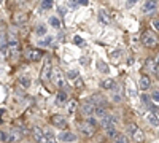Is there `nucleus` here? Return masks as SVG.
Returning <instances> with one entry per match:
<instances>
[{
  "instance_id": "nucleus-15",
  "label": "nucleus",
  "mask_w": 159,
  "mask_h": 143,
  "mask_svg": "<svg viewBox=\"0 0 159 143\" xmlns=\"http://www.w3.org/2000/svg\"><path fill=\"white\" fill-rule=\"evenodd\" d=\"M40 143H56V137H54V134L49 132V131H45L43 138H42V141H40Z\"/></svg>"
},
{
  "instance_id": "nucleus-11",
  "label": "nucleus",
  "mask_w": 159,
  "mask_h": 143,
  "mask_svg": "<svg viewBox=\"0 0 159 143\" xmlns=\"http://www.w3.org/2000/svg\"><path fill=\"white\" fill-rule=\"evenodd\" d=\"M157 5H159V3L156 2V0H150V2H145L142 8H143V11L148 15V13H153V11L157 10Z\"/></svg>"
},
{
  "instance_id": "nucleus-2",
  "label": "nucleus",
  "mask_w": 159,
  "mask_h": 143,
  "mask_svg": "<svg viewBox=\"0 0 159 143\" xmlns=\"http://www.w3.org/2000/svg\"><path fill=\"white\" fill-rule=\"evenodd\" d=\"M126 131H127V134L130 135V138L134 140V141H143V132L140 131V127L137 126V124H127L126 126Z\"/></svg>"
},
{
  "instance_id": "nucleus-27",
  "label": "nucleus",
  "mask_w": 159,
  "mask_h": 143,
  "mask_svg": "<svg viewBox=\"0 0 159 143\" xmlns=\"http://www.w3.org/2000/svg\"><path fill=\"white\" fill-rule=\"evenodd\" d=\"M75 110H76V100H70L69 107H67V111H69V114H73V113H75Z\"/></svg>"
},
{
  "instance_id": "nucleus-4",
  "label": "nucleus",
  "mask_w": 159,
  "mask_h": 143,
  "mask_svg": "<svg viewBox=\"0 0 159 143\" xmlns=\"http://www.w3.org/2000/svg\"><path fill=\"white\" fill-rule=\"evenodd\" d=\"M51 80H52V83H54L57 87H61V89H64L65 86H67V80L64 78V75H62V72L59 69H52Z\"/></svg>"
},
{
  "instance_id": "nucleus-26",
  "label": "nucleus",
  "mask_w": 159,
  "mask_h": 143,
  "mask_svg": "<svg viewBox=\"0 0 159 143\" xmlns=\"http://www.w3.org/2000/svg\"><path fill=\"white\" fill-rule=\"evenodd\" d=\"M49 24L52 25V27H54V29H59L61 27V21L56 18V16H52V18H49Z\"/></svg>"
},
{
  "instance_id": "nucleus-18",
  "label": "nucleus",
  "mask_w": 159,
  "mask_h": 143,
  "mask_svg": "<svg viewBox=\"0 0 159 143\" xmlns=\"http://www.w3.org/2000/svg\"><path fill=\"white\" fill-rule=\"evenodd\" d=\"M102 87L107 89V91H113L116 87V83H115V80H111V78H107V80L102 81Z\"/></svg>"
},
{
  "instance_id": "nucleus-13",
  "label": "nucleus",
  "mask_w": 159,
  "mask_h": 143,
  "mask_svg": "<svg viewBox=\"0 0 159 143\" xmlns=\"http://www.w3.org/2000/svg\"><path fill=\"white\" fill-rule=\"evenodd\" d=\"M139 83H140V89H143V91H147L151 86V80H150L148 75H142L139 78Z\"/></svg>"
},
{
  "instance_id": "nucleus-19",
  "label": "nucleus",
  "mask_w": 159,
  "mask_h": 143,
  "mask_svg": "<svg viewBox=\"0 0 159 143\" xmlns=\"http://www.w3.org/2000/svg\"><path fill=\"white\" fill-rule=\"evenodd\" d=\"M108 113H107V108L105 107H96V111H94V116H97V118L102 121L105 116H107Z\"/></svg>"
},
{
  "instance_id": "nucleus-12",
  "label": "nucleus",
  "mask_w": 159,
  "mask_h": 143,
  "mask_svg": "<svg viewBox=\"0 0 159 143\" xmlns=\"http://www.w3.org/2000/svg\"><path fill=\"white\" fill-rule=\"evenodd\" d=\"M42 56H43V54L40 53L38 49H30L29 53L25 54V57H27L29 60H32V62H37V60H40V59H42Z\"/></svg>"
},
{
  "instance_id": "nucleus-23",
  "label": "nucleus",
  "mask_w": 159,
  "mask_h": 143,
  "mask_svg": "<svg viewBox=\"0 0 159 143\" xmlns=\"http://www.w3.org/2000/svg\"><path fill=\"white\" fill-rule=\"evenodd\" d=\"M19 84H21L22 87H29V86L32 84V81H30L29 76H21V78H19Z\"/></svg>"
},
{
  "instance_id": "nucleus-6",
  "label": "nucleus",
  "mask_w": 159,
  "mask_h": 143,
  "mask_svg": "<svg viewBox=\"0 0 159 143\" xmlns=\"http://www.w3.org/2000/svg\"><path fill=\"white\" fill-rule=\"evenodd\" d=\"M156 42H157V38H156V35H154L153 30H145V32H143V35H142V43H143L145 46H154Z\"/></svg>"
},
{
  "instance_id": "nucleus-22",
  "label": "nucleus",
  "mask_w": 159,
  "mask_h": 143,
  "mask_svg": "<svg viewBox=\"0 0 159 143\" xmlns=\"http://www.w3.org/2000/svg\"><path fill=\"white\" fill-rule=\"evenodd\" d=\"M148 121H150V124H151V126H154V127H159V118H157L156 114L150 113V114H148Z\"/></svg>"
},
{
  "instance_id": "nucleus-21",
  "label": "nucleus",
  "mask_w": 159,
  "mask_h": 143,
  "mask_svg": "<svg viewBox=\"0 0 159 143\" xmlns=\"http://www.w3.org/2000/svg\"><path fill=\"white\" fill-rule=\"evenodd\" d=\"M64 102H67V94H65L64 91H61V92H57V96H56V103L57 105H62Z\"/></svg>"
},
{
  "instance_id": "nucleus-33",
  "label": "nucleus",
  "mask_w": 159,
  "mask_h": 143,
  "mask_svg": "<svg viewBox=\"0 0 159 143\" xmlns=\"http://www.w3.org/2000/svg\"><path fill=\"white\" fill-rule=\"evenodd\" d=\"M51 40H52L51 37H46V38H43V40L40 42V45H42V46H48V45H51Z\"/></svg>"
},
{
  "instance_id": "nucleus-36",
  "label": "nucleus",
  "mask_w": 159,
  "mask_h": 143,
  "mask_svg": "<svg viewBox=\"0 0 159 143\" xmlns=\"http://www.w3.org/2000/svg\"><path fill=\"white\" fill-rule=\"evenodd\" d=\"M154 102H157L159 103V91H156V92H153V97H151Z\"/></svg>"
},
{
  "instance_id": "nucleus-32",
  "label": "nucleus",
  "mask_w": 159,
  "mask_h": 143,
  "mask_svg": "<svg viewBox=\"0 0 159 143\" xmlns=\"http://www.w3.org/2000/svg\"><path fill=\"white\" fill-rule=\"evenodd\" d=\"M67 76L70 78V80H78V72H76V70H70V72L67 73Z\"/></svg>"
},
{
  "instance_id": "nucleus-5",
  "label": "nucleus",
  "mask_w": 159,
  "mask_h": 143,
  "mask_svg": "<svg viewBox=\"0 0 159 143\" xmlns=\"http://www.w3.org/2000/svg\"><path fill=\"white\" fill-rule=\"evenodd\" d=\"M51 73H52V65H51V59L46 57L45 59V65L40 72V78H42V81H48L51 80Z\"/></svg>"
},
{
  "instance_id": "nucleus-35",
  "label": "nucleus",
  "mask_w": 159,
  "mask_h": 143,
  "mask_svg": "<svg viewBox=\"0 0 159 143\" xmlns=\"http://www.w3.org/2000/svg\"><path fill=\"white\" fill-rule=\"evenodd\" d=\"M73 42H75L76 45H83V38L76 35V37H73Z\"/></svg>"
},
{
  "instance_id": "nucleus-29",
  "label": "nucleus",
  "mask_w": 159,
  "mask_h": 143,
  "mask_svg": "<svg viewBox=\"0 0 159 143\" xmlns=\"http://www.w3.org/2000/svg\"><path fill=\"white\" fill-rule=\"evenodd\" d=\"M127 94H129V97H135V96H137L135 89L132 87V84H130V83H127Z\"/></svg>"
},
{
  "instance_id": "nucleus-17",
  "label": "nucleus",
  "mask_w": 159,
  "mask_h": 143,
  "mask_svg": "<svg viewBox=\"0 0 159 143\" xmlns=\"http://www.w3.org/2000/svg\"><path fill=\"white\" fill-rule=\"evenodd\" d=\"M32 134H34V138L37 140V141H42V138H43V134H45V131L42 127H32Z\"/></svg>"
},
{
  "instance_id": "nucleus-25",
  "label": "nucleus",
  "mask_w": 159,
  "mask_h": 143,
  "mask_svg": "<svg viewBox=\"0 0 159 143\" xmlns=\"http://www.w3.org/2000/svg\"><path fill=\"white\" fill-rule=\"evenodd\" d=\"M142 102H143V105H145V107H148V108H151V107H153V103H151V97H148L147 94H143V96H142Z\"/></svg>"
},
{
  "instance_id": "nucleus-37",
  "label": "nucleus",
  "mask_w": 159,
  "mask_h": 143,
  "mask_svg": "<svg viewBox=\"0 0 159 143\" xmlns=\"http://www.w3.org/2000/svg\"><path fill=\"white\" fill-rule=\"evenodd\" d=\"M75 86H76V87H81V86H83L81 78H78V80H75Z\"/></svg>"
},
{
  "instance_id": "nucleus-31",
  "label": "nucleus",
  "mask_w": 159,
  "mask_h": 143,
  "mask_svg": "<svg viewBox=\"0 0 159 143\" xmlns=\"http://www.w3.org/2000/svg\"><path fill=\"white\" fill-rule=\"evenodd\" d=\"M35 32H37L38 35H45V34H46V27H45V25H38V27L35 29Z\"/></svg>"
},
{
  "instance_id": "nucleus-1",
  "label": "nucleus",
  "mask_w": 159,
  "mask_h": 143,
  "mask_svg": "<svg viewBox=\"0 0 159 143\" xmlns=\"http://www.w3.org/2000/svg\"><path fill=\"white\" fill-rule=\"evenodd\" d=\"M7 46H8V51H10V56H18V54H19L21 43H19V38H18L16 35H13V34L8 35Z\"/></svg>"
},
{
  "instance_id": "nucleus-10",
  "label": "nucleus",
  "mask_w": 159,
  "mask_h": 143,
  "mask_svg": "<svg viewBox=\"0 0 159 143\" xmlns=\"http://www.w3.org/2000/svg\"><path fill=\"white\" fill-rule=\"evenodd\" d=\"M29 19V16L25 15V13H16V15H13V22H15L16 25H22L25 24Z\"/></svg>"
},
{
  "instance_id": "nucleus-39",
  "label": "nucleus",
  "mask_w": 159,
  "mask_h": 143,
  "mask_svg": "<svg viewBox=\"0 0 159 143\" xmlns=\"http://www.w3.org/2000/svg\"><path fill=\"white\" fill-rule=\"evenodd\" d=\"M81 64H89V59L88 57H81V60H80Z\"/></svg>"
},
{
  "instance_id": "nucleus-20",
  "label": "nucleus",
  "mask_w": 159,
  "mask_h": 143,
  "mask_svg": "<svg viewBox=\"0 0 159 143\" xmlns=\"http://www.w3.org/2000/svg\"><path fill=\"white\" fill-rule=\"evenodd\" d=\"M145 69L150 70V72H156V70H157L156 62H154L153 59H147V60H145Z\"/></svg>"
},
{
  "instance_id": "nucleus-3",
  "label": "nucleus",
  "mask_w": 159,
  "mask_h": 143,
  "mask_svg": "<svg viewBox=\"0 0 159 143\" xmlns=\"http://www.w3.org/2000/svg\"><path fill=\"white\" fill-rule=\"evenodd\" d=\"M78 127H80V131H81V134L86 135V137H92L96 134L94 121H81V123H78Z\"/></svg>"
},
{
  "instance_id": "nucleus-14",
  "label": "nucleus",
  "mask_w": 159,
  "mask_h": 143,
  "mask_svg": "<svg viewBox=\"0 0 159 143\" xmlns=\"http://www.w3.org/2000/svg\"><path fill=\"white\" fill-rule=\"evenodd\" d=\"M99 21L105 25H108L110 24V15H108V11L107 10H100L99 11Z\"/></svg>"
},
{
  "instance_id": "nucleus-30",
  "label": "nucleus",
  "mask_w": 159,
  "mask_h": 143,
  "mask_svg": "<svg viewBox=\"0 0 159 143\" xmlns=\"http://www.w3.org/2000/svg\"><path fill=\"white\" fill-rule=\"evenodd\" d=\"M52 7V0H45V2H42V8L43 10H49Z\"/></svg>"
},
{
  "instance_id": "nucleus-38",
  "label": "nucleus",
  "mask_w": 159,
  "mask_h": 143,
  "mask_svg": "<svg viewBox=\"0 0 159 143\" xmlns=\"http://www.w3.org/2000/svg\"><path fill=\"white\" fill-rule=\"evenodd\" d=\"M119 54H121V51H115V53L111 54V57H113V59H118V57H119Z\"/></svg>"
},
{
  "instance_id": "nucleus-8",
  "label": "nucleus",
  "mask_w": 159,
  "mask_h": 143,
  "mask_svg": "<svg viewBox=\"0 0 159 143\" xmlns=\"http://www.w3.org/2000/svg\"><path fill=\"white\" fill-rule=\"evenodd\" d=\"M59 140L65 141V143H73V141H76V135L70 131H64V132L59 134Z\"/></svg>"
},
{
  "instance_id": "nucleus-34",
  "label": "nucleus",
  "mask_w": 159,
  "mask_h": 143,
  "mask_svg": "<svg viewBox=\"0 0 159 143\" xmlns=\"http://www.w3.org/2000/svg\"><path fill=\"white\" fill-rule=\"evenodd\" d=\"M151 25L159 32V19H153V21H151Z\"/></svg>"
},
{
  "instance_id": "nucleus-9",
  "label": "nucleus",
  "mask_w": 159,
  "mask_h": 143,
  "mask_svg": "<svg viewBox=\"0 0 159 143\" xmlns=\"http://www.w3.org/2000/svg\"><path fill=\"white\" fill-rule=\"evenodd\" d=\"M94 111H96V107H94V103H92V102H84L83 105H81V113L84 116L94 114Z\"/></svg>"
},
{
  "instance_id": "nucleus-28",
  "label": "nucleus",
  "mask_w": 159,
  "mask_h": 143,
  "mask_svg": "<svg viewBox=\"0 0 159 143\" xmlns=\"http://www.w3.org/2000/svg\"><path fill=\"white\" fill-rule=\"evenodd\" d=\"M8 140H10V132L0 131V141H3V143H8Z\"/></svg>"
},
{
  "instance_id": "nucleus-7",
  "label": "nucleus",
  "mask_w": 159,
  "mask_h": 143,
  "mask_svg": "<svg viewBox=\"0 0 159 143\" xmlns=\"http://www.w3.org/2000/svg\"><path fill=\"white\" fill-rule=\"evenodd\" d=\"M51 123H52V126H56L57 129H65V127H67V121H65L64 116H61V114L51 116Z\"/></svg>"
},
{
  "instance_id": "nucleus-16",
  "label": "nucleus",
  "mask_w": 159,
  "mask_h": 143,
  "mask_svg": "<svg viewBox=\"0 0 159 143\" xmlns=\"http://www.w3.org/2000/svg\"><path fill=\"white\" fill-rule=\"evenodd\" d=\"M111 141H113V143H130L129 138H127L124 134H121V132H116L115 137L111 138Z\"/></svg>"
},
{
  "instance_id": "nucleus-24",
  "label": "nucleus",
  "mask_w": 159,
  "mask_h": 143,
  "mask_svg": "<svg viewBox=\"0 0 159 143\" xmlns=\"http://www.w3.org/2000/svg\"><path fill=\"white\" fill-rule=\"evenodd\" d=\"M97 69H99L102 73H108V65H107L103 60H97Z\"/></svg>"
},
{
  "instance_id": "nucleus-40",
  "label": "nucleus",
  "mask_w": 159,
  "mask_h": 143,
  "mask_svg": "<svg viewBox=\"0 0 159 143\" xmlns=\"http://www.w3.org/2000/svg\"><path fill=\"white\" fill-rule=\"evenodd\" d=\"M156 67L159 69V54H157V59H156Z\"/></svg>"
}]
</instances>
